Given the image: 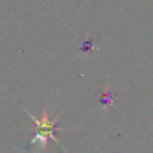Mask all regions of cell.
<instances>
[{
    "label": "cell",
    "instance_id": "6da1fadb",
    "mask_svg": "<svg viewBox=\"0 0 153 153\" xmlns=\"http://www.w3.org/2000/svg\"><path fill=\"white\" fill-rule=\"evenodd\" d=\"M33 119H34V123L38 126V130H39V136L42 137H52L53 140H56L54 134H53V130H54V123L50 121H48L46 118V113L42 114V119H37L33 117Z\"/></svg>",
    "mask_w": 153,
    "mask_h": 153
}]
</instances>
